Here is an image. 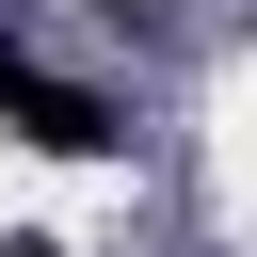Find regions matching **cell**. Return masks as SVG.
Here are the masks:
<instances>
[{
    "label": "cell",
    "instance_id": "obj_1",
    "mask_svg": "<svg viewBox=\"0 0 257 257\" xmlns=\"http://www.w3.org/2000/svg\"><path fill=\"white\" fill-rule=\"evenodd\" d=\"M0 128L48 145V161H112V145H128V112H112L96 80H64V64H32V48H0Z\"/></svg>",
    "mask_w": 257,
    "mask_h": 257
},
{
    "label": "cell",
    "instance_id": "obj_2",
    "mask_svg": "<svg viewBox=\"0 0 257 257\" xmlns=\"http://www.w3.org/2000/svg\"><path fill=\"white\" fill-rule=\"evenodd\" d=\"M112 16H128V0H112Z\"/></svg>",
    "mask_w": 257,
    "mask_h": 257
}]
</instances>
